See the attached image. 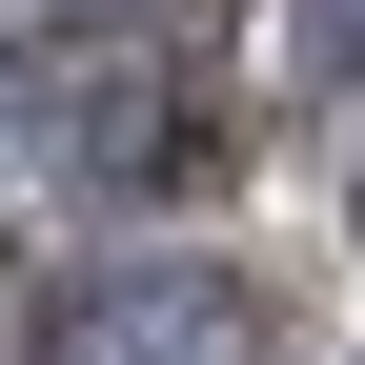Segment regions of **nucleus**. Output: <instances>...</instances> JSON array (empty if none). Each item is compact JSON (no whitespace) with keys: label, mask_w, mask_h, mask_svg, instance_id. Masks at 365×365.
Here are the masks:
<instances>
[{"label":"nucleus","mask_w":365,"mask_h":365,"mask_svg":"<svg viewBox=\"0 0 365 365\" xmlns=\"http://www.w3.org/2000/svg\"><path fill=\"white\" fill-rule=\"evenodd\" d=\"M284 325H264L244 264H102V284L41 304V365H264Z\"/></svg>","instance_id":"1"},{"label":"nucleus","mask_w":365,"mask_h":365,"mask_svg":"<svg viewBox=\"0 0 365 365\" xmlns=\"http://www.w3.org/2000/svg\"><path fill=\"white\" fill-rule=\"evenodd\" d=\"M61 163L102 182V203H163V182H203V102H182L163 61H102V81L61 102Z\"/></svg>","instance_id":"2"},{"label":"nucleus","mask_w":365,"mask_h":365,"mask_svg":"<svg viewBox=\"0 0 365 365\" xmlns=\"http://www.w3.org/2000/svg\"><path fill=\"white\" fill-rule=\"evenodd\" d=\"M284 41H304V81H365V0H304Z\"/></svg>","instance_id":"3"}]
</instances>
